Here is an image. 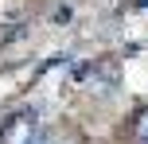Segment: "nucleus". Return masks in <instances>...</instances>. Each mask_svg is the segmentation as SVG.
I'll return each mask as SVG.
<instances>
[{
  "mask_svg": "<svg viewBox=\"0 0 148 144\" xmlns=\"http://www.w3.org/2000/svg\"><path fill=\"white\" fill-rule=\"evenodd\" d=\"M35 109H16V113H8L4 121H0V144H16V136H27L31 129H35Z\"/></svg>",
  "mask_w": 148,
  "mask_h": 144,
  "instance_id": "1",
  "label": "nucleus"
},
{
  "mask_svg": "<svg viewBox=\"0 0 148 144\" xmlns=\"http://www.w3.org/2000/svg\"><path fill=\"white\" fill-rule=\"evenodd\" d=\"M20 144H55V132H51V129H31Z\"/></svg>",
  "mask_w": 148,
  "mask_h": 144,
  "instance_id": "2",
  "label": "nucleus"
},
{
  "mask_svg": "<svg viewBox=\"0 0 148 144\" xmlns=\"http://www.w3.org/2000/svg\"><path fill=\"white\" fill-rule=\"evenodd\" d=\"M16 39H23V23H12L0 31V43H16Z\"/></svg>",
  "mask_w": 148,
  "mask_h": 144,
  "instance_id": "3",
  "label": "nucleus"
},
{
  "mask_svg": "<svg viewBox=\"0 0 148 144\" xmlns=\"http://www.w3.org/2000/svg\"><path fill=\"white\" fill-rule=\"evenodd\" d=\"M136 140H140V144H148V109L140 113V121H136Z\"/></svg>",
  "mask_w": 148,
  "mask_h": 144,
  "instance_id": "4",
  "label": "nucleus"
},
{
  "mask_svg": "<svg viewBox=\"0 0 148 144\" xmlns=\"http://www.w3.org/2000/svg\"><path fill=\"white\" fill-rule=\"evenodd\" d=\"M70 16H74V8H70V4H62V8H55V16H51V20H55V23H66Z\"/></svg>",
  "mask_w": 148,
  "mask_h": 144,
  "instance_id": "5",
  "label": "nucleus"
},
{
  "mask_svg": "<svg viewBox=\"0 0 148 144\" xmlns=\"http://www.w3.org/2000/svg\"><path fill=\"white\" fill-rule=\"evenodd\" d=\"M144 8H148V0H140V4H136V12H144Z\"/></svg>",
  "mask_w": 148,
  "mask_h": 144,
  "instance_id": "6",
  "label": "nucleus"
}]
</instances>
